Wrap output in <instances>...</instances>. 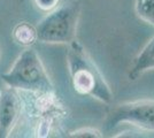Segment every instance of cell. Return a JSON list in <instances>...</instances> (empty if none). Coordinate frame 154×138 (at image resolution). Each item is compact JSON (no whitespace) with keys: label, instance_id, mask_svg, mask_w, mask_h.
I'll list each match as a JSON object with an SVG mask.
<instances>
[{"label":"cell","instance_id":"cell-1","mask_svg":"<svg viewBox=\"0 0 154 138\" xmlns=\"http://www.w3.org/2000/svg\"><path fill=\"white\" fill-rule=\"evenodd\" d=\"M67 63L72 87L78 94L91 97L106 105L113 103L114 93L110 86L78 40L68 44Z\"/></svg>","mask_w":154,"mask_h":138},{"label":"cell","instance_id":"cell-2","mask_svg":"<svg viewBox=\"0 0 154 138\" xmlns=\"http://www.w3.org/2000/svg\"><path fill=\"white\" fill-rule=\"evenodd\" d=\"M2 82L9 87L38 94H54L52 83L43 61L31 47L17 57L8 72L1 74Z\"/></svg>","mask_w":154,"mask_h":138},{"label":"cell","instance_id":"cell-3","mask_svg":"<svg viewBox=\"0 0 154 138\" xmlns=\"http://www.w3.org/2000/svg\"><path fill=\"white\" fill-rule=\"evenodd\" d=\"M81 9L78 0L60 2L36 26L38 41L45 44H70L76 39Z\"/></svg>","mask_w":154,"mask_h":138},{"label":"cell","instance_id":"cell-4","mask_svg":"<svg viewBox=\"0 0 154 138\" xmlns=\"http://www.w3.org/2000/svg\"><path fill=\"white\" fill-rule=\"evenodd\" d=\"M106 124L109 129L130 124L144 131L154 132V100L139 99L115 106L109 113Z\"/></svg>","mask_w":154,"mask_h":138},{"label":"cell","instance_id":"cell-5","mask_svg":"<svg viewBox=\"0 0 154 138\" xmlns=\"http://www.w3.org/2000/svg\"><path fill=\"white\" fill-rule=\"evenodd\" d=\"M22 101L19 92L13 87L0 91V138L11 136L21 116Z\"/></svg>","mask_w":154,"mask_h":138},{"label":"cell","instance_id":"cell-6","mask_svg":"<svg viewBox=\"0 0 154 138\" xmlns=\"http://www.w3.org/2000/svg\"><path fill=\"white\" fill-rule=\"evenodd\" d=\"M154 70V37L146 43L132 61L128 72V77L131 81H136L143 74Z\"/></svg>","mask_w":154,"mask_h":138},{"label":"cell","instance_id":"cell-7","mask_svg":"<svg viewBox=\"0 0 154 138\" xmlns=\"http://www.w3.org/2000/svg\"><path fill=\"white\" fill-rule=\"evenodd\" d=\"M12 36L16 44L24 46V47H31L36 41H38L36 26H33L29 22L17 23L14 26Z\"/></svg>","mask_w":154,"mask_h":138},{"label":"cell","instance_id":"cell-8","mask_svg":"<svg viewBox=\"0 0 154 138\" xmlns=\"http://www.w3.org/2000/svg\"><path fill=\"white\" fill-rule=\"evenodd\" d=\"M135 13L139 20L154 26V0H135Z\"/></svg>","mask_w":154,"mask_h":138},{"label":"cell","instance_id":"cell-9","mask_svg":"<svg viewBox=\"0 0 154 138\" xmlns=\"http://www.w3.org/2000/svg\"><path fill=\"white\" fill-rule=\"evenodd\" d=\"M68 137H74V138H101L103 133L99 131L96 128H90V127H85V128H79L76 130L68 132L67 135Z\"/></svg>","mask_w":154,"mask_h":138},{"label":"cell","instance_id":"cell-10","mask_svg":"<svg viewBox=\"0 0 154 138\" xmlns=\"http://www.w3.org/2000/svg\"><path fill=\"white\" fill-rule=\"evenodd\" d=\"M33 2L39 11L48 13L58 6L61 2V0H33Z\"/></svg>","mask_w":154,"mask_h":138}]
</instances>
